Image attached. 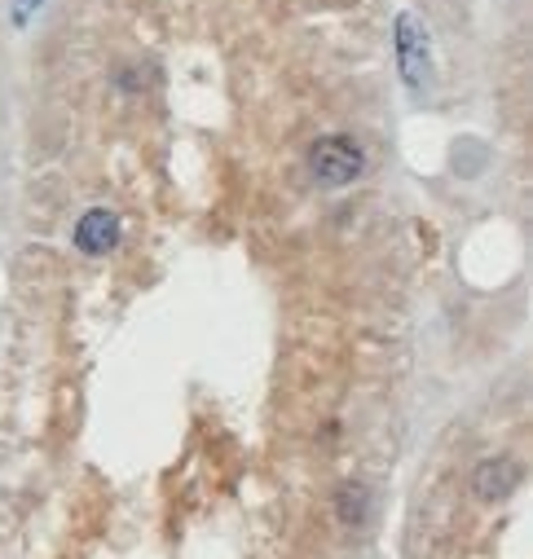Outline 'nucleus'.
<instances>
[{
    "label": "nucleus",
    "instance_id": "423d86ee",
    "mask_svg": "<svg viewBox=\"0 0 533 559\" xmlns=\"http://www.w3.org/2000/svg\"><path fill=\"white\" fill-rule=\"evenodd\" d=\"M23 5H32V0H23Z\"/></svg>",
    "mask_w": 533,
    "mask_h": 559
},
{
    "label": "nucleus",
    "instance_id": "39448f33",
    "mask_svg": "<svg viewBox=\"0 0 533 559\" xmlns=\"http://www.w3.org/2000/svg\"><path fill=\"white\" fill-rule=\"evenodd\" d=\"M366 507H370V493L362 485H344V493H340V520L344 524H362L366 520Z\"/></svg>",
    "mask_w": 533,
    "mask_h": 559
},
{
    "label": "nucleus",
    "instance_id": "7ed1b4c3",
    "mask_svg": "<svg viewBox=\"0 0 533 559\" xmlns=\"http://www.w3.org/2000/svg\"><path fill=\"white\" fill-rule=\"evenodd\" d=\"M75 247L84 255H106L119 247V216L110 207H88L80 221H75Z\"/></svg>",
    "mask_w": 533,
    "mask_h": 559
},
{
    "label": "nucleus",
    "instance_id": "f03ea898",
    "mask_svg": "<svg viewBox=\"0 0 533 559\" xmlns=\"http://www.w3.org/2000/svg\"><path fill=\"white\" fill-rule=\"evenodd\" d=\"M396 62H402V75H406L411 93H419L428 84V71H433L428 67V36L411 14L396 19Z\"/></svg>",
    "mask_w": 533,
    "mask_h": 559
},
{
    "label": "nucleus",
    "instance_id": "f257e3e1",
    "mask_svg": "<svg viewBox=\"0 0 533 559\" xmlns=\"http://www.w3.org/2000/svg\"><path fill=\"white\" fill-rule=\"evenodd\" d=\"M309 173L318 186L327 190H340V186H353L362 173H366V155L353 136L344 132H331V136H318L313 151H309Z\"/></svg>",
    "mask_w": 533,
    "mask_h": 559
},
{
    "label": "nucleus",
    "instance_id": "20e7f679",
    "mask_svg": "<svg viewBox=\"0 0 533 559\" xmlns=\"http://www.w3.org/2000/svg\"><path fill=\"white\" fill-rule=\"evenodd\" d=\"M516 485H520V467H516L511 459H489V463H481V472H476V493H481L485 502L511 498Z\"/></svg>",
    "mask_w": 533,
    "mask_h": 559
}]
</instances>
